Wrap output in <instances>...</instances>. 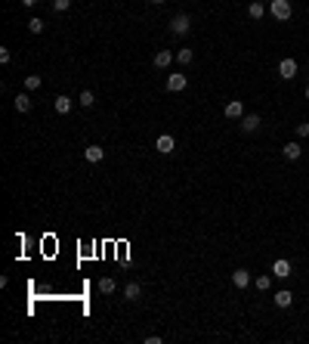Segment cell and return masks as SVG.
Returning <instances> with one entry per match:
<instances>
[{
  "label": "cell",
  "instance_id": "1",
  "mask_svg": "<svg viewBox=\"0 0 309 344\" xmlns=\"http://www.w3.org/2000/svg\"><path fill=\"white\" fill-rule=\"evenodd\" d=\"M269 16H272L275 22H291L294 4H291V0H269Z\"/></svg>",
  "mask_w": 309,
  "mask_h": 344
},
{
  "label": "cell",
  "instance_id": "2",
  "mask_svg": "<svg viewBox=\"0 0 309 344\" xmlns=\"http://www.w3.org/2000/svg\"><path fill=\"white\" fill-rule=\"evenodd\" d=\"M170 31H173L176 37H186V34L192 31V19H189L186 13H176V16L170 19Z\"/></svg>",
  "mask_w": 309,
  "mask_h": 344
},
{
  "label": "cell",
  "instance_id": "3",
  "mask_svg": "<svg viewBox=\"0 0 309 344\" xmlns=\"http://www.w3.org/2000/svg\"><path fill=\"white\" fill-rule=\"evenodd\" d=\"M297 74H300L297 59H282V62H279V78H282V81H294Z\"/></svg>",
  "mask_w": 309,
  "mask_h": 344
},
{
  "label": "cell",
  "instance_id": "4",
  "mask_svg": "<svg viewBox=\"0 0 309 344\" xmlns=\"http://www.w3.org/2000/svg\"><path fill=\"white\" fill-rule=\"evenodd\" d=\"M223 115H226V118H232V121H241V118H244V102H241V99H232V102H226Z\"/></svg>",
  "mask_w": 309,
  "mask_h": 344
},
{
  "label": "cell",
  "instance_id": "5",
  "mask_svg": "<svg viewBox=\"0 0 309 344\" xmlns=\"http://www.w3.org/2000/svg\"><path fill=\"white\" fill-rule=\"evenodd\" d=\"M13 105H16V112H19V115H25V112H31V109H34V99H31V93L25 90V93H19V96L13 99Z\"/></svg>",
  "mask_w": 309,
  "mask_h": 344
},
{
  "label": "cell",
  "instance_id": "6",
  "mask_svg": "<svg viewBox=\"0 0 309 344\" xmlns=\"http://www.w3.org/2000/svg\"><path fill=\"white\" fill-rule=\"evenodd\" d=\"M260 124H263V121H260V115H254V112H251V115H244V118H241V134H257V130H260Z\"/></svg>",
  "mask_w": 309,
  "mask_h": 344
},
{
  "label": "cell",
  "instance_id": "7",
  "mask_svg": "<svg viewBox=\"0 0 309 344\" xmlns=\"http://www.w3.org/2000/svg\"><path fill=\"white\" fill-rule=\"evenodd\" d=\"M154 149H158L161 155H170V152L176 149V140H173L170 134H161V137H158V143H154Z\"/></svg>",
  "mask_w": 309,
  "mask_h": 344
},
{
  "label": "cell",
  "instance_id": "8",
  "mask_svg": "<svg viewBox=\"0 0 309 344\" xmlns=\"http://www.w3.org/2000/svg\"><path fill=\"white\" fill-rule=\"evenodd\" d=\"M186 84H189V78H186V74H167V90H170V93H179V90H186Z\"/></svg>",
  "mask_w": 309,
  "mask_h": 344
},
{
  "label": "cell",
  "instance_id": "9",
  "mask_svg": "<svg viewBox=\"0 0 309 344\" xmlns=\"http://www.w3.org/2000/svg\"><path fill=\"white\" fill-rule=\"evenodd\" d=\"M251 282H254V279H251V273L244 270V267H241V270H235V273H232V285H235V288H241V292H244V288H248Z\"/></svg>",
  "mask_w": 309,
  "mask_h": 344
},
{
  "label": "cell",
  "instance_id": "10",
  "mask_svg": "<svg viewBox=\"0 0 309 344\" xmlns=\"http://www.w3.org/2000/svg\"><path fill=\"white\" fill-rule=\"evenodd\" d=\"M84 158H87L90 165H99V162L105 158V149H102V146H87V149H84Z\"/></svg>",
  "mask_w": 309,
  "mask_h": 344
},
{
  "label": "cell",
  "instance_id": "11",
  "mask_svg": "<svg viewBox=\"0 0 309 344\" xmlns=\"http://www.w3.org/2000/svg\"><path fill=\"white\" fill-rule=\"evenodd\" d=\"M282 155H285L288 162H297V158L303 155V146H300V143H285V146H282Z\"/></svg>",
  "mask_w": 309,
  "mask_h": 344
},
{
  "label": "cell",
  "instance_id": "12",
  "mask_svg": "<svg viewBox=\"0 0 309 344\" xmlns=\"http://www.w3.org/2000/svg\"><path fill=\"white\" fill-rule=\"evenodd\" d=\"M272 276H279V279H288V276H291V260L279 257V260L272 263Z\"/></svg>",
  "mask_w": 309,
  "mask_h": 344
},
{
  "label": "cell",
  "instance_id": "13",
  "mask_svg": "<svg viewBox=\"0 0 309 344\" xmlns=\"http://www.w3.org/2000/svg\"><path fill=\"white\" fill-rule=\"evenodd\" d=\"M176 59V53H170V50H158L154 53V68H170V62Z\"/></svg>",
  "mask_w": 309,
  "mask_h": 344
},
{
  "label": "cell",
  "instance_id": "14",
  "mask_svg": "<svg viewBox=\"0 0 309 344\" xmlns=\"http://www.w3.org/2000/svg\"><path fill=\"white\" fill-rule=\"evenodd\" d=\"M53 109H56L59 115H68V112L74 109V99H68V96H56V102H53Z\"/></svg>",
  "mask_w": 309,
  "mask_h": 344
},
{
  "label": "cell",
  "instance_id": "15",
  "mask_svg": "<svg viewBox=\"0 0 309 344\" xmlns=\"http://www.w3.org/2000/svg\"><path fill=\"white\" fill-rule=\"evenodd\" d=\"M139 295H142V285L139 282H127L124 285V301H139Z\"/></svg>",
  "mask_w": 309,
  "mask_h": 344
},
{
  "label": "cell",
  "instance_id": "16",
  "mask_svg": "<svg viewBox=\"0 0 309 344\" xmlns=\"http://www.w3.org/2000/svg\"><path fill=\"white\" fill-rule=\"evenodd\" d=\"M291 304H294V295L288 292V288H282V292H275V307H291Z\"/></svg>",
  "mask_w": 309,
  "mask_h": 344
},
{
  "label": "cell",
  "instance_id": "17",
  "mask_svg": "<svg viewBox=\"0 0 309 344\" xmlns=\"http://www.w3.org/2000/svg\"><path fill=\"white\" fill-rule=\"evenodd\" d=\"M248 16H251L254 22H260V19L266 16V7H263V0H254V4L248 7Z\"/></svg>",
  "mask_w": 309,
  "mask_h": 344
},
{
  "label": "cell",
  "instance_id": "18",
  "mask_svg": "<svg viewBox=\"0 0 309 344\" xmlns=\"http://www.w3.org/2000/svg\"><path fill=\"white\" fill-rule=\"evenodd\" d=\"M192 59H195V50H192V47H182V50L176 53V62H179V65H192Z\"/></svg>",
  "mask_w": 309,
  "mask_h": 344
},
{
  "label": "cell",
  "instance_id": "19",
  "mask_svg": "<svg viewBox=\"0 0 309 344\" xmlns=\"http://www.w3.org/2000/svg\"><path fill=\"white\" fill-rule=\"evenodd\" d=\"M99 292H102V295H114V292H118V282L105 276V279H99Z\"/></svg>",
  "mask_w": 309,
  "mask_h": 344
},
{
  "label": "cell",
  "instance_id": "20",
  "mask_svg": "<svg viewBox=\"0 0 309 344\" xmlns=\"http://www.w3.org/2000/svg\"><path fill=\"white\" fill-rule=\"evenodd\" d=\"M37 87H44V78H41V74H28V78H25V90L31 93V90H37Z\"/></svg>",
  "mask_w": 309,
  "mask_h": 344
},
{
  "label": "cell",
  "instance_id": "21",
  "mask_svg": "<svg viewBox=\"0 0 309 344\" xmlns=\"http://www.w3.org/2000/svg\"><path fill=\"white\" fill-rule=\"evenodd\" d=\"M254 285H257L260 292H269V288H272V276L263 273V276H257V279H254Z\"/></svg>",
  "mask_w": 309,
  "mask_h": 344
},
{
  "label": "cell",
  "instance_id": "22",
  "mask_svg": "<svg viewBox=\"0 0 309 344\" xmlns=\"http://www.w3.org/2000/svg\"><path fill=\"white\" fill-rule=\"evenodd\" d=\"M77 102H81L84 109H93V105H96V96H93V90H84L81 96H77Z\"/></svg>",
  "mask_w": 309,
  "mask_h": 344
},
{
  "label": "cell",
  "instance_id": "23",
  "mask_svg": "<svg viewBox=\"0 0 309 344\" xmlns=\"http://www.w3.org/2000/svg\"><path fill=\"white\" fill-rule=\"evenodd\" d=\"M44 28H47L44 19H31V22H28V31H31V34H44Z\"/></svg>",
  "mask_w": 309,
  "mask_h": 344
},
{
  "label": "cell",
  "instance_id": "24",
  "mask_svg": "<svg viewBox=\"0 0 309 344\" xmlns=\"http://www.w3.org/2000/svg\"><path fill=\"white\" fill-rule=\"evenodd\" d=\"M68 7H71V0H53V10L56 13H65Z\"/></svg>",
  "mask_w": 309,
  "mask_h": 344
},
{
  "label": "cell",
  "instance_id": "25",
  "mask_svg": "<svg viewBox=\"0 0 309 344\" xmlns=\"http://www.w3.org/2000/svg\"><path fill=\"white\" fill-rule=\"evenodd\" d=\"M294 130H297V137H309V124H306V121H300Z\"/></svg>",
  "mask_w": 309,
  "mask_h": 344
},
{
  "label": "cell",
  "instance_id": "26",
  "mask_svg": "<svg viewBox=\"0 0 309 344\" xmlns=\"http://www.w3.org/2000/svg\"><path fill=\"white\" fill-rule=\"evenodd\" d=\"M0 62H4V65L10 62V50H7V47H0Z\"/></svg>",
  "mask_w": 309,
  "mask_h": 344
},
{
  "label": "cell",
  "instance_id": "27",
  "mask_svg": "<svg viewBox=\"0 0 309 344\" xmlns=\"http://www.w3.org/2000/svg\"><path fill=\"white\" fill-rule=\"evenodd\" d=\"M161 341H164L161 335H148V338H145V344H161Z\"/></svg>",
  "mask_w": 309,
  "mask_h": 344
},
{
  "label": "cell",
  "instance_id": "28",
  "mask_svg": "<svg viewBox=\"0 0 309 344\" xmlns=\"http://www.w3.org/2000/svg\"><path fill=\"white\" fill-rule=\"evenodd\" d=\"M34 4H37V0H22V7H28V10H31Z\"/></svg>",
  "mask_w": 309,
  "mask_h": 344
},
{
  "label": "cell",
  "instance_id": "29",
  "mask_svg": "<svg viewBox=\"0 0 309 344\" xmlns=\"http://www.w3.org/2000/svg\"><path fill=\"white\" fill-rule=\"evenodd\" d=\"M151 4H164V0H151Z\"/></svg>",
  "mask_w": 309,
  "mask_h": 344
},
{
  "label": "cell",
  "instance_id": "30",
  "mask_svg": "<svg viewBox=\"0 0 309 344\" xmlns=\"http://www.w3.org/2000/svg\"><path fill=\"white\" fill-rule=\"evenodd\" d=\"M306 99H309V87H306Z\"/></svg>",
  "mask_w": 309,
  "mask_h": 344
}]
</instances>
